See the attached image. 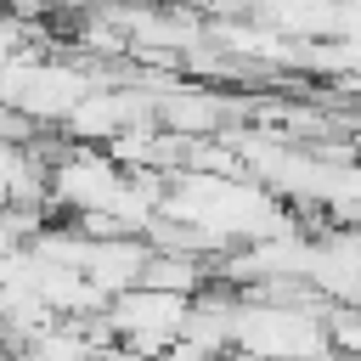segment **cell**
<instances>
[{
  "label": "cell",
  "instance_id": "6da1fadb",
  "mask_svg": "<svg viewBox=\"0 0 361 361\" xmlns=\"http://www.w3.org/2000/svg\"><path fill=\"white\" fill-rule=\"evenodd\" d=\"M102 79L79 62H62V56H34V62H6V107H23L28 118L39 124H68L73 107L96 90Z\"/></svg>",
  "mask_w": 361,
  "mask_h": 361
},
{
  "label": "cell",
  "instance_id": "7a4b0ae2",
  "mask_svg": "<svg viewBox=\"0 0 361 361\" xmlns=\"http://www.w3.org/2000/svg\"><path fill=\"white\" fill-rule=\"evenodd\" d=\"M231 113H243V107H231L226 96H214V90H203V85L158 90V124L175 130V135H214V130H226Z\"/></svg>",
  "mask_w": 361,
  "mask_h": 361
},
{
  "label": "cell",
  "instance_id": "3957f363",
  "mask_svg": "<svg viewBox=\"0 0 361 361\" xmlns=\"http://www.w3.org/2000/svg\"><path fill=\"white\" fill-rule=\"evenodd\" d=\"M344 0H254V17L288 39H333Z\"/></svg>",
  "mask_w": 361,
  "mask_h": 361
}]
</instances>
